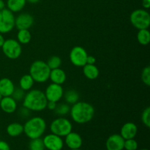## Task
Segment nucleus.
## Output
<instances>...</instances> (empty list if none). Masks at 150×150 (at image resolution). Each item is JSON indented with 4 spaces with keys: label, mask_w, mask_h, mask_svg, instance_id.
I'll list each match as a JSON object with an SVG mask.
<instances>
[{
    "label": "nucleus",
    "mask_w": 150,
    "mask_h": 150,
    "mask_svg": "<svg viewBox=\"0 0 150 150\" xmlns=\"http://www.w3.org/2000/svg\"><path fill=\"white\" fill-rule=\"evenodd\" d=\"M70 116L73 121L78 124H85L92 120L95 115V108L86 102H79L74 103L70 110Z\"/></svg>",
    "instance_id": "obj_1"
},
{
    "label": "nucleus",
    "mask_w": 150,
    "mask_h": 150,
    "mask_svg": "<svg viewBox=\"0 0 150 150\" xmlns=\"http://www.w3.org/2000/svg\"><path fill=\"white\" fill-rule=\"evenodd\" d=\"M47 100L45 93L39 89H32L25 95L23 106L29 111H41L46 108Z\"/></svg>",
    "instance_id": "obj_2"
},
{
    "label": "nucleus",
    "mask_w": 150,
    "mask_h": 150,
    "mask_svg": "<svg viewBox=\"0 0 150 150\" xmlns=\"http://www.w3.org/2000/svg\"><path fill=\"white\" fill-rule=\"evenodd\" d=\"M46 130V122L44 119L35 117L29 119L23 125V133L29 139L40 138Z\"/></svg>",
    "instance_id": "obj_3"
},
{
    "label": "nucleus",
    "mask_w": 150,
    "mask_h": 150,
    "mask_svg": "<svg viewBox=\"0 0 150 150\" xmlns=\"http://www.w3.org/2000/svg\"><path fill=\"white\" fill-rule=\"evenodd\" d=\"M51 69L46 62L42 60L34 62L29 68V75L32 77L35 82L44 83L49 79Z\"/></svg>",
    "instance_id": "obj_4"
},
{
    "label": "nucleus",
    "mask_w": 150,
    "mask_h": 150,
    "mask_svg": "<svg viewBox=\"0 0 150 150\" xmlns=\"http://www.w3.org/2000/svg\"><path fill=\"white\" fill-rule=\"evenodd\" d=\"M130 23L137 29H148L150 25V15L144 9H137L132 12Z\"/></svg>",
    "instance_id": "obj_5"
},
{
    "label": "nucleus",
    "mask_w": 150,
    "mask_h": 150,
    "mask_svg": "<svg viewBox=\"0 0 150 150\" xmlns=\"http://www.w3.org/2000/svg\"><path fill=\"white\" fill-rule=\"evenodd\" d=\"M73 125L70 120L64 117H59L54 120L50 125L51 133L57 135L60 137H65L72 131Z\"/></svg>",
    "instance_id": "obj_6"
},
{
    "label": "nucleus",
    "mask_w": 150,
    "mask_h": 150,
    "mask_svg": "<svg viewBox=\"0 0 150 150\" xmlns=\"http://www.w3.org/2000/svg\"><path fill=\"white\" fill-rule=\"evenodd\" d=\"M14 14L9 9L4 7L0 11V33L6 34L11 32L15 27Z\"/></svg>",
    "instance_id": "obj_7"
},
{
    "label": "nucleus",
    "mask_w": 150,
    "mask_h": 150,
    "mask_svg": "<svg viewBox=\"0 0 150 150\" xmlns=\"http://www.w3.org/2000/svg\"><path fill=\"white\" fill-rule=\"evenodd\" d=\"M1 48L4 55L10 59H18L22 52L21 45L18 41L14 39L5 40Z\"/></svg>",
    "instance_id": "obj_8"
},
{
    "label": "nucleus",
    "mask_w": 150,
    "mask_h": 150,
    "mask_svg": "<svg viewBox=\"0 0 150 150\" xmlns=\"http://www.w3.org/2000/svg\"><path fill=\"white\" fill-rule=\"evenodd\" d=\"M88 54L86 50L81 46H75L70 53V60L76 67H83L86 64Z\"/></svg>",
    "instance_id": "obj_9"
},
{
    "label": "nucleus",
    "mask_w": 150,
    "mask_h": 150,
    "mask_svg": "<svg viewBox=\"0 0 150 150\" xmlns=\"http://www.w3.org/2000/svg\"><path fill=\"white\" fill-rule=\"evenodd\" d=\"M44 93L47 100L57 103L62 98L64 90L61 85L52 83L48 85Z\"/></svg>",
    "instance_id": "obj_10"
},
{
    "label": "nucleus",
    "mask_w": 150,
    "mask_h": 150,
    "mask_svg": "<svg viewBox=\"0 0 150 150\" xmlns=\"http://www.w3.org/2000/svg\"><path fill=\"white\" fill-rule=\"evenodd\" d=\"M42 141L45 148L48 150H62L64 146V142L62 137L54 133L46 135Z\"/></svg>",
    "instance_id": "obj_11"
},
{
    "label": "nucleus",
    "mask_w": 150,
    "mask_h": 150,
    "mask_svg": "<svg viewBox=\"0 0 150 150\" xmlns=\"http://www.w3.org/2000/svg\"><path fill=\"white\" fill-rule=\"evenodd\" d=\"M34 23V18L29 13H21L16 17L15 20V26L18 30L29 29Z\"/></svg>",
    "instance_id": "obj_12"
},
{
    "label": "nucleus",
    "mask_w": 150,
    "mask_h": 150,
    "mask_svg": "<svg viewBox=\"0 0 150 150\" xmlns=\"http://www.w3.org/2000/svg\"><path fill=\"white\" fill-rule=\"evenodd\" d=\"M125 139L120 134H113L108 138L105 143L107 150H123Z\"/></svg>",
    "instance_id": "obj_13"
},
{
    "label": "nucleus",
    "mask_w": 150,
    "mask_h": 150,
    "mask_svg": "<svg viewBox=\"0 0 150 150\" xmlns=\"http://www.w3.org/2000/svg\"><path fill=\"white\" fill-rule=\"evenodd\" d=\"M64 142L70 149H80L83 144V140L79 133L71 131L65 136Z\"/></svg>",
    "instance_id": "obj_14"
},
{
    "label": "nucleus",
    "mask_w": 150,
    "mask_h": 150,
    "mask_svg": "<svg viewBox=\"0 0 150 150\" xmlns=\"http://www.w3.org/2000/svg\"><path fill=\"white\" fill-rule=\"evenodd\" d=\"M138 132V127L136 124L133 122H127L122 127L120 135L122 137L126 139H134Z\"/></svg>",
    "instance_id": "obj_15"
},
{
    "label": "nucleus",
    "mask_w": 150,
    "mask_h": 150,
    "mask_svg": "<svg viewBox=\"0 0 150 150\" xmlns=\"http://www.w3.org/2000/svg\"><path fill=\"white\" fill-rule=\"evenodd\" d=\"M0 108L7 114H13L17 108V103L11 96L3 97L0 101Z\"/></svg>",
    "instance_id": "obj_16"
},
{
    "label": "nucleus",
    "mask_w": 150,
    "mask_h": 150,
    "mask_svg": "<svg viewBox=\"0 0 150 150\" xmlns=\"http://www.w3.org/2000/svg\"><path fill=\"white\" fill-rule=\"evenodd\" d=\"M15 90L13 82L8 78L0 79V94L2 97L11 96Z\"/></svg>",
    "instance_id": "obj_17"
},
{
    "label": "nucleus",
    "mask_w": 150,
    "mask_h": 150,
    "mask_svg": "<svg viewBox=\"0 0 150 150\" xmlns=\"http://www.w3.org/2000/svg\"><path fill=\"white\" fill-rule=\"evenodd\" d=\"M49 79H51L52 83L62 85L65 82L67 76H66V73H64V70L59 67V68L51 70Z\"/></svg>",
    "instance_id": "obj_18"
},
{
    "label": "nucleus",
    "mask_w": 150,
    "mask_h": 150,
    "mask_svg": "<svg viewBox=\"0 0 150 150\" xmlns=\"http://www.w3.org/2000/svg\"><path fill=\"white\" fill-rule=\"evenodd\" d=\"M83 75L90 80L96 79L99 76V70L95 64H86L83 67Z\"/></svg>",
    "instance_id": "obj_19"
},
{
    "label": "nucleus",
    "mask_w": 150,
    "mask_h": 150,
    "mask_svg": "<svg viewBox=\"0 0 150 150\" xmlns=\"http://www.w3.org/2000/svg\"><path fill=\"white\" fill-rule=\"evenodd\" d=\"M6 131L11 137H17L23 133V125L18 122L11 123L7 127Z\"/></svg>",
    "instance_id": "obj_20"
},
{
    "label": "nucleus",
    "mask_w": 150,
    "mask_h": 150,
    "mask_svg": "<svg viewBox=\"0 0 150 150\" xmlns=\"http://www.w3.org/2000/svg\"><path fill=\"white\" fill-rule=\"evenodd\" d=\"M26 3V0H7V7L13 13H18L23 10Z\"/></svg>",
    "instance_id": "obj_21"
},
{
    "label": "nucleus",
    "mask_w": 150,
    "mask_h": 150,
    "mask_svg": "<svg viewBox=\"0 0 150 150\" xmlns=\"http://www.w3.org/2000/svg\"><path fill=\"white\" fill-rule=\"evenodd\" d=\"M34 83H35V81L33 80L32 77L29 74L23 75L19 81L20 88L23 89V91L30 90L33 86Z\"/></svg>",
    "instance_id": "obj_22"
},
{
    "label": "nucleus",
    "mask_w": 150,
    "mask_h": 150,
    "mask_svg": "<svg viewBox=\"0 0 150 150\" xmlns=\"http://www.w3.org/2000/svg\"><path fill=\"white\" fill-rule=\"evenodd\" d=\"M137 40L141 45H148L150 42V33L148 29H139L137 34Z\"/></svg>",
    "instance_id": "obj_23"
},
{
    "label": "nucleus",
    "mask_w": 150,
    "mask_h": 150,
    "mask_svg": "<svg viewBox=\"0 0 150 150\" xmlns=\"http://www.w3.org/2000/svg\"><path fill=\"white\" fill-rule=\"evenodd\" d=\"M18 41L20 44H28L32 39V35L29 29H21L17 34Z\"/></svg>",
    "instance_id": "obj_24"
},
{
    "label": "nucleus",
    "mask_w": 150,
    "mask_h": 150,
    "mask_svg": "<svg viewBox=\"0 0 150 150\" xmlns=\"http://www.w3.org/2000/svg\"><path fill=\"white\" fill-rule=\"evenodd\" d=\"M79 95L77 91L74 89H70L64 94V100L68 104H74L79 101Z\"/></svg>",
    "instance_id": "obj_25"
},
{
    "label": "nucleus",
    "mask_w": 150,
    "mask_h": 150,
    "mask_svg": "<svg viewBox=\"0 0 150 150\" xmlns=\"http://www.w3.org/2000/svg\"><path fill=\"white\" fill-rule=\"evenodd\" d=\"M29 149L30 150H44L45 146H44L43 141L40 138L38 139H31L29 142Z\"/></svg>",
    "instance_id": "obj_26"
},
{
    "label": "nucleus",
    "mask_w": 150,
    "mask_h": 150,
    "mask_svg": "<svg viewBox=\"0 0 150 150\" xmlns=\"http://www.w3.org/2000/svg\"><path fill=\"white\" fill-rule=\"evenodd\" d=\"M47 64H48V67L51 70H54V69L59 68L62 64V59L59 57L57 56H53L51 57L49 59L47 62Z\"/></svg>",
    "instance_id": "obj_27"
},
{
    "label": "nucleus",
    "mask_w": 150,
    "mask_h": 150,
    "mask_svg": "<svg viewBox=\"0 0 150 150\" xmlns=\"http://www.w3.org/2000/svg\"><path fill=\"white\" fill-rule=\"evenodd\" d=\"M70 108L67 104L66 103H60L59 105H57V107L54 109V111L57 114L60 116L66 115L70 112Z\"/></svg>",
    "instance_id": "obj_28"
},
{
    "label": "nucleus",
    "mask_w": 150,
    "mask_h": 150,
    "mask_svg": "<svg viewBox=\"0 0 150 150\" xmlns=\"http://www.w3.org/2000/svg\"><path fill=\"white\" fill-rule=\"evenodd\" d=\"M138 142L134 139H126L125 140L124 149L126 150H136L138 149Z\"/></svg>",
    "instance_id": "obj_29"
},
{
    "label": "nucleus",
    "mask_w": 150,
    "mask_h": 150,
    "mask_svg": "<svg viewBox=\"0 0 150 150\" xmlns=\"http://www.w3.org/2000/svg\"><path fill=\"white\" fill-rule=\"evenodd\" d=\"M142 80L145 85L147 86H150V67L149 66L144 67L142 70Z\"/></svg>",
    "instance_id": "obj_30"
},
{
    "label": "nucleus",
    "mask_w": 150,
    "mask_h": 150,
    "mask_svg": "<svg viewBox=\"0 0 150 150\" xmlns=\"http://www.w3.org/2000/svg\"><path fill=\"white\" fill-rule=\"evenodd\" d=\"M142 120L146 127H150V108L147 107L144 110L142 114Z\"/></svg>",
    "instance_id": "obj_31"
},
{
    "label": "nucleus",
    "mask_w": 150,
    "mask_h": 150,
    "mask_svg": "<svg viewBox=\"0 0 150 150\" xmlns=\"http://www.w3.org/2000/svg\"><path fill=\"white\" fill-rule=\"evenodd\" d=\"M26 94L24 93V91L22 89L19 88V89H16L15 88L14 92L12 94L11 97L15 100L16 101H21L23 100V99L24 98V96Z\"/></svg>",
    "instance_id": "obj_32"
},
{
    "label": "nucleus",
    "mask_w": 150,
    "mask_h": 150,
    "mask_svg": "<svg viewBox=\"0 0 150 150\" xmlns=\"http://www.w3.org/2000/svg\"><path fill=\"white\" fill-rule=\"evenodd\" d=\"M29 110L27 109L26 108H25V107L23 106V108H21L20 109V111H19V114H20V116L21 117H28L29 115Z\"/></svg>",
    "instance_id": "obj_33"
},
{
    "label": "nucleus",
    "mask_w": 150,
    "mask_h": 150,
    "mask_svg": "<svg viewBox=\"0 0 150 150\" xmlns=\"http://www.w3.org/2000/svg\"><path fill=\"white\" fill-rule=\"evenodd\" d=\"M0 150H10V147L6 142L0 141Z\"/></svg>",
    "instance_id": "obj_34"
},
{
    "label": "nucleus",
    "mask_w": 150,
    "mask_h": 150,
    "mask_svg": "<svg viewBox=\"0 0 150 150\" xmlns=\"http://www.w3.org/2000/svg\"><path fill=\"white\" fill-rule=\"evenodd\" d=\"M56 107H57V103L53 102V101H48L46 108H48L49 110H51V111H54Z\"/></svg>",
    "instance_id": "obj_35"
},
{
    "label": "nucleus",
    "mask_w": 150,
    "mask_h": 150,
    "mask_svg": "<svg viewBox=\"0 0 150 150\" xmlns=\"http://www.w3.org/2000/svg\"><path fill=\"white\" fill-rule=\"evenodd\" d=\"M95 62H96V59H95L93 56L88 55L87 59H86V64H95Z\"/></svg>",
    "instance_id": "obj_36"
},
{
    "label": "nucleus",
    "mask_w": 150,
    "mask_h": 150,
    "mask_svg": "<svg viewBox=\"0 0 150 150\" xmlns=\"http://www.w3.org/2000/svg\"><path fill=\"white\" fill-rule=\"evenodd\" d=\"M142 6L144 9H149L150 7V0H142Z\"/></svg>",
    "instance_id": "obj_37"
},
{
    "label": "nucleus",
    "mask_w": 150,
    "mask_h": 150,
    "mask_svg": "<svg viewBox=\"0 0 150 150\" xmlns=\"http://www.w3.org/2000/svg\"><path fill=\"white\" fill-rule=\"evenodd\" d=\"M4 40H4V37H3L2 34L0 33V48H1V46H2V45H3V43H4Z\"/></svg>",
    "instance_id": "obj_38"
},
{
    "label": "nucleus",
    "mask_w": 150,
    "mask_h": 150,
    "mask_svg": "<svg viewBox=\"0 0 150 150\" xmlns=\"http://www.w3.org/2000/svg\"><path fill=\"white\" fill-rule=\"evenodd\" d=\"M4 7H5V3H4V1L3 0H0V11L1 10H3L4 8Z\"/></svg>",
    "instance_id": "obj_39"
},
{
    "label": "nucleus",
    "mask_w": 150,
    "mask_h": 150,
    "mask_svg": "<svg viewBox=\"0 0 150 150\" xmlns=\"http://www.w3.org/2000/svg\"><path fill=\"white\" fill-rule=\"evenodd\" d=\"M28 2L31 3V4H36V3L39 2L40 0H26Z\"/></svg>",
    "instance_id": "obj_40"
},
{
    "label": "nucleus",
    "mask_w": 150,
    "mask_h": 150,
    "mask_svg": "<svg viewBox=\"0 0 150 150\" xmlns=\"http://www.w3.org/2000/svg\"><path fill=\"white\" fill-rule=\"evenodd\" d=\"M2 98H3V97H2V95H1V94H0V101L1 100V99H2Z\"/></svg>",
    "instance_id": "obj_41"
},
{
    "label": "nucleus",
    "mask_w": 150,
    "mask_h": 150,
    "mask_svg": "<svg viewBox=\"0 0 150 150\" xmlns=\"http://www.w3.org/2000/svg\"><path fill=\"white\" fill-rule=\"evenodd\" d=\"M70 150H81L80 149H70Z\"/></svg>",
    "instance_id": "obj_42"
},
{
    "label": "nucleus",
    "mask_w": 150,
    "mask_h": 150,
    "mask_svg": "<svg viewBox=\"0 0 150 150\" xmlns=\"http://www.w3.org/2000/svg\"><path fill=\"white\" fill-rule=\"evenodd\" d=\"M140 150H148V149H140Z\"/></svg>",
    "instance_id": "obj_43"
}]
</instances>
